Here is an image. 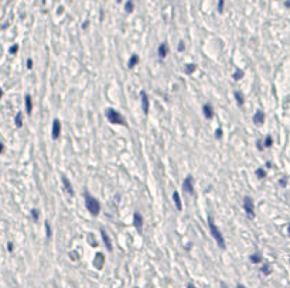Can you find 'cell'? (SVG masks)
Listing matches in <instances>:
<instances>
[{"label": "cell", "instance_id": "obj_45", "mask_svg": "<svg viewBox=\"0 0 290 288\" xmlns=\"http://www.w3.org/2000/svg\"><path fill=\"white\" fill-rule=\"evenodd\" d=\"M120 1H122V0H118V3H120Z\"/></svg>", "mask_w": 290, "mask_h": 288}, {"label": "cell", "instance_id": "obj_24", "mask_svg": "<svg viewBox=\"0 0 290 288\" xmlns=\"http://www.w3.org/2000/svg\"><path fill=\"white\" fill-rule=\"evenodd\" d=\"M16 126L17 127H22V124H23V117H22V113H17L16 114Z\"/></svg>", "mask_w": 290, "mask_h": 288}, {"label": "cell", "instance_id": "obj_19", "mask_svg": "<svg viewBox=\"0 0 290 288\" xmlns=\"http://www.w3.org/2000/svg\"><path fill=\"white\" fill-rule=\"evenodd\" d=\"M234 95H235V99H237V103H238V105H239V106H242V105H243V102H245V99H243V95H242V93H241V92H239V91H237V92H235V93H234Z\"/></svg>", "mask_w": 290, "mask_h": 288}, {"label": "cell", "instance_id": "obj_5", "mask_svg": "<svg viewBox=\"0 0 290 288\" xmlns=\"http://www.w3.org/2000/svg\"><path fill=\"white\" fill-rule=\"evenodd\" d=\"M183 189L187 193H194V182H193V176L188 175L183 182Z\"/></svg>", "mask_w": 290, "mask_h": 288}, {"label": "cell", "instance_id": "obj_34", "mask_svg": "<svg viewBox=\"0 0 290 288\" xmlns=\"http://www.w3.org/2000/svg\"><path fill=\"white\" fill-rule=\"evenodd\" d=\"M258 148H259V150H263V145H262V141H258Z\"/></svg>", "mask_w": 290, "mask_h": 288}, {"label": "cell", "instance_id": "obj_13", "mask_svg": "<svg viewBox=\"0 0 290 288\" xmlns=\"http://www.w3.org/2000/svg\"><path fill=\"white\" fill-rule=\"evenodd\" d=\"M103 263H105V257H103V254L102 253H98L96 256H95V267H96V268H102Z\"/></svg>", "mask_w": 290, "mask_h": 288}, {"label": "cell", "instance_id": "obj_21", "mask_svg": "<svg viewBox=\"0 0 290 288\" xmlns=\"http://www.w3.org/2000/svg\"><path fill=\"white\" fill-rule=\"evenodd\" d=\"M195 69H197V65L195 64H187L185 65V74H193Z\"/></svg>", "mask_w": 290, "mask_h": 288}, {"label": "cell", "instance_id": "obj_14", "mask_svg": "<svg viewBox=\"0 0 290 288\" xmlns=\"http://www.w3.org/2000/svg\"><path fill=\"white\" fill-rule=\"evenodd\" d=\"M167 54H168V45L166 43L160 44V47H159V55H160V58H166Z\"/></svg>", "mask_w": 290, "mask_h": 288}, {"label": "cell", "instance_id": "obj_15", "mask_svg": "<svg viewBox=\"0 0 290 288\" xmlns=\"http://www.w3.org/2000/svg\"><path fill=\"white\" fill-rule=\"evenodd\" d=\"M101 233H102V239H103V243L106 246L108 250H112V243H111V239H109V236L106 235V232L105 230H101Z\"/></svg>", "mask_w": 290, "mask_h": 288}, {"label": "cell", "instance_id": "obj_7", "mask_svg": "<svg viewBox=\"0 0 290 288\" xmlns=\"http://www.w3.org/2000/svg\"><path fill=\"white\" fill-rule=\"evenodd\" d=\"M142 95V107H143V112L147 114L149 113V107H150V103H149V96H147V93H146L145 91L140 93Z\"/></svg>", "mask_w": 290, "mask_h": 288}, {"label": "cell", "instance_id": "obj_26", "mask_svg": "<svg viewBox=\"0 0 290 288\" xmlns=\"http://www.w3.org/2000/svg\"><path fill=\"white\" fill-rule=\"evenodd\" d=\"M273 144V139L270 137V136H268L266 139H265V147H270Z\"/></svg>", "mask_w": 290, "mask_h": 288}, {"label": "cell", "instance_id": "obj_44", "mask_svg": "<svg viewBox=\"0 0 290 288\" xmlns=\"http://www.w3.org/2000/svg\"><path fill=\"white\" fill-rule=\"evenodd\" d=\"M221 288H228V287H226V285H222V287H221Z\"/></svg>", "mask_w": 290, "mask_h": 288}, {"label": "cell", "instance_id": "obj_27", "mask_svg": "<svg viewBox=\"0 0 290 288\" xmlns=\"http://www.w3.org/2000/svg\"><path fill=\"white\" fill-rule=\"evenodd\" d=\"M224 6H225V0H218V11L220 13L224 11Z\"/></svg>", "mask_w": 290, "mask_h": 288}, {"label": "cell", "instance_id": "obj_28", "mask_svg": "<svg viewBox=\"0 0 290 288\" xmlns=\"http://www.w3.org/2000/svg\"><path fill=\"white\" fill-rule=\"evenodd\" d=\"M17 51H19V45H17V44H14V45H11V47H10V49H9V52H10V54H13V55H14V54H17Z\"/></svg>", "mask_w": 290, "mask_h": 288}, {"label": "cell", "instance_id": "obj_4", "mask_svg": "<svg viewBox=\"0 0 290 288\" xmlns=\"http://www.w3.org/2000/svg\"><path fill=\"white\" fill-rule=\"evenodd\" d=\"M243 209L249 218H255V205H253V199L251 196H245L243 199Z\"/></svg>", "mask_w": 290, "mask_h": 288}, {"label": "cell", "instance_id": "obj_36", "mask_svg": "<svg viewBox=\"0 0 290 288\" xmlns=\"http://www.w3.org/2000/svg\"><path fill=\"white\" fill-rule=\"evenodd\" d=\"M178 49H180V51H183V49H184V43H180V45H178Z\"/></svg>", "mask_w": 290, "mask_h": 288}, {"label": "cell", "instance_id": "obj_3", "mask_svg": "<svg viewBox=\"0 0 290 288\" xmlns=\"http://www.w3.org/2000/svg\"><path fill=\"white\" fill-rule=\"evenodd\" d=\"M106 117H108V120H109L111 123H113V124H126L125 117L118 112V110H115V109H108Z\"/></svg>", "mask_w": 290, "mask_h": 288}, {"label": "cell", "instance_id": "obj_10", "mask_svg": "<svg viewBox=\"0 0 290 288\" xmlns=\"http://www.w3.org/2000/svg\"><path fill=\"white\" fill-rule=\"evenodd\" d=\"M202 113H204V116L207 119H212V117H214V109H212V106H211L210 103H207V105L202 106Z\"/></svg>", "mask_w": 290, "mask_h": 288}, {"label": "cell", "instance_id": "obj_30", "mask_svg": "<svg viewBox=\"0 0 290 288\" xmlns=\"http://www.w3.org/2000/svg\"><path fill=\"white\" fill-rule=\"evenodd\" d=\"M45 230H47V237H51V227H50V223H45Z\"/></svg>", "mask_w": 290, "mask_h": 288}, {"label": "cell", "instance_id": "obj_32", "mask_svg": "<svg viewBox=\"0 0 290 288\" xmlns=\"http://www.w3.org/2000/svg\"><path fill=\"white\" fill-rule=\"evenodd\" d=\"M279 184L282 185V187H286V185H287V179H286V178H282Z\"/></svg>", "mask_w": 290, "mask_h": 288}, {"label": "cell", "instance_id": "obj_38", "mask_svg": "<svg viewBox=\"0 0 290 288\" xmlns=\"http://www.w3.org/2000/svg\"><path fill=\"white\" fill-rule=\"evenodd\" d=\"M3 150H4V147H3V143H0V153H3Z\"/></svg>", "mask_w": 290, "mask_h": 288}, {"label": "cell", "instance_id": "obj_12", "mask_svg": "<svg viewBox=\"0 0 290 288\" xmlns=\"http://www.w3.org/2000/svg\"><path fill=\"white\" fill-rule=\"evenodd\" d=\"M173 201H174V205H176V208L178 209V210H181L183 209V203H181V198H180V195H178V192L176 191L174 193H173Z\"/></svg>", "mask_w": 290, "mask_h": 288}, {"label": "cell", "instance_id": "obj_8", "mask_svg": "<svg viewBox=\"0 0 290 288\" xmlns=\"http://www.w3.org/2000/svg\"><path fill=\"white\" fill-rule=\"evenodd\" d=\"M133 224H134V227L137 230H142V226H143V218H142V215L139 213V212H136V213L133 215Z\"/></svg>", "mask_w": 290, "mask_h": 288}, {"label": "cell", "instance_id": "obj_9", "mask_svg": "<svg viewBox=\"0 0 290 288\" xmlns=\"http://www.w3.org/2000/svg\"><path fill=\"white\" fill-rule=\"evenodd\" d=\"M263 122H265V113L262 110H258V112L253 114V123L260 126V124H263Z\"/></svg>", "mask_w": 290, "mask_h": 288}, {"label": "cell", "instance_id": "obj_33", "mask_svg": "<svg viewBox=\"0 0 290 288\" xmlns=\"http://www.w3.org/2000/svg\"><path fill=\"white\" fill-rule=\"evenodd\" d=\"M27 68H28V69H31V68H33V61H31V59H27Z\"/></svg>", "mask_w": 290, "mask_h": 288}, {"label": "cell", "instance_id": "obj_40", "mask_svg": "<svg viewBox=\"0 0 290 288\" xmlns=\"http://www.w3.org/2000/svg\"><path fill=\"white\" fill-rule=\"evenodd\" d=\"M286 7H290V0H287V1H286Z\"/></svg>", "mask_w": 290, "mask_h": 288}, {"label": "cell", "instance_id": "obj_11", "mask_svg": "<svg viewBox=\"0 0 290 288\" xmlns=\"http://www.w3.org/2000/svg\"><path fill=\"white\" fill-rule=\"evenodd\" d=\"M62 185H64V188H65V191H67V193L72 196V195H74V189H72V185H71L70 179H68L67 176H62Z\"/></svg>", "mask_w": 290, "mask_h": 288}, {"label": "cell", "instance_id": "obj_1", "mask_svg": "<svg viewBox=\"0 0 290 288\" xmlns=\"http://www.w3.org/2000/svg\"><path fill=\"white\" fill-rule=\"evenodd\" d=\"M85 206L92 216H98L101 212V205L98 202V199L93 198L92 195H88V193H85Z\"/></svg>", "mask_w": 290, "mask_h": 288}, {"label": "cell", "instance_id": "obj_42", "mask_svg": "<svg viewBox=\"0 0 290 288\" xmlns=\"http://www.w3.org/2000/svg\"><path fill=\"white\" fill-rule=\"evenodd\" d=\"M1 96H3V91L0 89V99H1Z\"/></svg>", "mask_w": 290, "mask_h": 288}, {"label": "cell", "instance_id": "obj_23", "mask_svg": "<svg viewBox=\"0 0 290 288\" xmlns=\"http://www.w3.org/2000/svg\"><path fill=\"white\" fill-rule=\"evenodd\" d=\"M243 76V71H241V69H237L235 72H234V75H232V78L235 80H239Z\"/></svg>", "mask_w": 290, "mask_h": 288}, {"label": "cell", "instance_id": "obj_2", "mask_svg": "<svg viewBox=\"0 0 290 288\" xmlns=\"http://www.w3.org/2000/svg\"><path fill=\"white\" fill-rule=\"evenodd\" d=\"M210 229H211V233L214 236V239L217 240V243L220 246V249H225V240H224V236L221 233V230L217 227V224L214 223V220L210 218Z\"/></svg>", "mask_w": 290, "mask_h": 288}, {"label": "cell", "instance_id": "obj_18", "mask_svg": "<svg viewBox=\"0 0 290 288\" xmlns=\"http://www.w3.org/2000/svg\"><path fill=\"white\" fill-rule=\"evenodd\" d=\"M137 62H139V57L136 55V54H133L132 57H130V59H129V68H133V66H136L137 65Z\"/></svg>", "mask_w": 290, "mask_h": 288}, {"label": "cell", "instance_id": "obj_35", "mask_svg": "<svg viewBox=\"0 0 290 288\" xmlns=\"http://www.w3.org/2000/svg\"><path fill=\"white\" fill-rule=\"evenodd\" d=\"M88 26H89V21H85V23H84V24H82V28L85 30V28H86V27H88Z\"/></svg>", "mask_w": 290, "mask_h": 288}, {"label": "cell", "instance_id": "obj_20", "mask_svg": "<svg viewBox=\"0 0 290 288\" xmlns=\"http://www.w3.org/2000/svg\"><path fill=\"white\" fill-rule=\"evenodd\" d=\"M134 9V4H133V1L132 0H129V1H126V4H125V10H126V13H132Z\"/></svg>", "mask_w": 290, "mask_h": 288}, {"label": "cell", "instance_id": "obj_37", "mask_svg": "<svg viewBox=\"0 0 290 288\" xmlns=\"http://www.w3.org/2000/svg\"><path fill=\"white\" fill-rule=\"evenodd\" d=\"M7 249H9V251H11V250H13V244L9 243V244H7Z\"/></svg>", "mask_w": 290, "mask_h": 288}, {"label": "cell", "instance_id": "obj_6", "mask_svg": "<svg viewBox=\"0 0 290 288\" xmlns=\"http://www.w3.org/2000/svg\"><path fill=\"white\" fill-rule=\"evenodd\" d=\"M59 134H61V122L58 119H55L53 122V133H51V136H53L54 140H57L59 137Z\"/></svg>", "mask_w": 290, "mask_h": 288}, {"label": "cell", "instance_id": "obj_41", "mask_svg": "<svg viewBox=\"0 0 290 288\" xmlns=\"http://www.w3.org/2000/svg\"><path fill=\"white\" fill-rule=\"evenodd\" d=\"M238 288H245V285H242V284H239V285H238Z\"/></svg>", "mask_w": 290, "mask_h": 288}, {"label": "cell", "instance_id": "obj_29", "mask_svg": "<svg viewBox=\"0 0 290 288\" xmlns=\"http://www.w3.org/2000/svg\"><path fill=\"white\" fill-rule=\"evenodd\" d=\"M31 215H33V219H34V220H37V219H38V209H33Z\"/></svg>", "mask_w": 290, "mask_h": 288}, {"label": "cell", "instance_id": "obj_43", "mask_svg": "<svg viewBox=\"0 0 290 288\" xmlns=\"http://www.w3.org/2000/svg\"><path fill=\"white\" fill-rule=\"evenodd\" d=\"M287 232H289V236H290V224H289V227H287Z\"/></svg>", "mask_w": 290, "mask_h": 288}, {"label": "cell", "instance_id": "obj_31", "mask_svg": "<svg viewBox=\"0 0 290 288\" xmlns=\"http://www.w3.org/2000/svg\"><path fill=\"white\" fill-rule=\"evenodd\" d=\"M215 136H217V139H221V136H222V130H221V128H218V130L215 131Z\"/></svg>", "mask_w": 290, "mask_h": 288}, {"label": "cell", "instance_id": "obj_22", "mask_svg": "<svg viewBox=\"0 0 290 288\" xmlns=\"http://www.w3.org/2000/svg\"><path fill=\"white\" fill-rule=\"evenodd\" d=\"M260 271H262L263 275H269V274L272 272V270H270V266H269V264H263V267L260 268Z\"/></svg>", "mask_w": 290, "mask_h": 288}, {"label": "cell", "instance_id": "obj_39", "mask_svg": "<svg viewBox=\"0 0 290 288\" xmlns=\"http://www.w3.org/2000/svg\"><path fill=\"white\" fill-rule=\"evenodd\" d=\"M187 288H195V285H194V284H188Z\"/></svg>", "mask_w": 290, "mask_h": 288}, {"label": "cell", "instance_id": "obj_16", "mask_svg": "<svg viewBox=\"0 0 290 288\" xmlns=\"http://www.w3.org/2000/svg\"><path fill=\"white\" fill-rule=\"evenodd\" d=\"M24 100H26V112L28 114H31V110H33V102H31V96L30 95H26L24 97Z\"/></svg>", "mask_w": 290, "mask_h": 288}, {"label": "cell", "instance_id": "obj_17", "mask_svg": "<svg viewBox=\"0 0 290 288\" xmlns=\"http://www.w3.org/2000/svg\"><path fill=\"white\" fill-rule=\"evenodd\" d=\"M251 261L253 263V264H258V263H260L262 261V256L259 254V253H253V254H251Z\"/></svg>", "mask_w": 290, "mask_h": 288}, {"label": "cell", "instance_id": "obj_25", "mask_svg": "<svg viewBox=\"0 0 290 288\" xmlns=\"http://www.w3.org/2000/svg\"><path fill=\"white\" fill-rule=\"evenodd\" d=\"M256 175H258V178H260V179H262V178H265V176H266V172H265L263 168H258V170H256Z\"/></svg>", "mask_w": 290, "mask_h": 288}]
</instances>
